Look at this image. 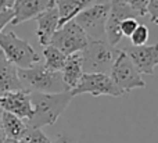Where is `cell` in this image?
<instances>
[{
	"instance_id": "484cf974",
	"label": "cell",
	"mask_w": 158,
	"mask_h": 143,
	"mask_svg": "<svg viewBox=\"0 0 158 143\" xmlns=\"http://www.w3.org/2000/svg\"><path fill=\"white\" fill-rule=\"evenodd\" d=\"M54 143H72V141L65 135V133H60V135L57 136V139H56Z\"/></svg>"
},
{
	"instance_id": "ac0fdd59",
	"label": "cell",
	"mask_w": 158,
	"mask_h": 143,
	"mask_svg": "<svg viewBox=\"0 0 158 143\" xmlns=\"http://www.w3.org/2000/svg\"><path fill=\"white\" fill-rule=\"evenodd\" d=\"M43 56H44V67L50 71H60L63 69L65 60L68 56H65L63 52H60L58 49H56L52 44L44 46L43 50Z\"/></svg>"
},
{
	"instance_id": "5b68a950",
	"label": "cell",
	"mask_w": 158,
	"mask_h": 143,
	"mask_svg": "<svg viewBox=\"0 0 158 143\" xmlns=\"http://www.w3.org/2000/svg\"><path fill=\"white\" fill-rule=\"evenodd\" d=\"M110 14V3L93 4L82 8L74 18L89 39H106V24Z\"/></svg>"
},
{
	"instance_id": "ffe728a7",
	"label": "cell",
	"mask_w": 158,
	"mask_h": 143,
	"mask_svg": "<svg viewBox=\"0 0 158 143\" xmlns=\"http://www.w3.org/2000/svg\"><path fill=\"white\" fill-rule=\"evenodd\" d=\"M148 36H150V31L146 25L139 24V27L135 29V32L131 35V40L133 46H144L148 40Z\"/></svg>"
},
{
	"instance_id": "4fadbf2b",
	"label": "cell",
	"mask_w": 158,
	"mask_h": 143,
	"mask_svg": "<svg viewBox=\"0 0 158 143\" xmlns=\"http://www.w3.org/2000/svg\"><path fill=\"white\" fill-rule=\"evenodd\" d=\"M21 89L25 88L18 77V68L10 63L0 50V96Z\"/></svg>"
},
{
	"instance_id": "8992f818",
	"label": "cell",
	"mask_w": 158,
	"mask_h": 143,
	"mask_svg": "<svg viewBox=\"0 0 158 143\" xmlns=\"http://www.w3.org/2000/svg\"><path fill=\"white\" fill-rule=\"evenodd\" d=\"M87 42H89L87 35L72 19L53 33L49 44L54 46L65 56H71L75 53H81L86 47Z\"/></svg>"
},
{
	"instance_id": "6da1fadb",
	"label": "cell",
	"mask_w": 158,
	"mask_h": 143,
	"mask_svg": "<svg viewBox=\"0 0 158 143\" xmlns=\"http://www.w3.org/2000/svg\"><path fill=\"white\" fill-rule=\"evenodd\" d=\"M74 96L71 92H60V93H40L31 92V103H32L33 114L27 121L31 128H43L46 125H54L58 117L65 111V108L72 102Z\"/></svg>"
},
{
	"instance_id": "7402d4cb",
	"label": "cell",
	"mask_w": 158,
	"mask_h": 143,
	"mask_svg": "<svg viewBox=\"0 0 158 143\" xmlns=\"http://www.w3.org/2000/svg\"><path fill=\"white\" fill-rule=\"evenodd\" d=\"M137 27H139V22L136 18H126L121 22V32H122V35L131 38V35L135 32Z\"/></svg>"
},
{
	"instance_id": "4dcf8cb0",
	"label": "cell",
	"mask_w": 158,
	"mask_h": 143,
	"mask_svg": "<svg viewBox=\"0 0 158 143\" xmlns=\"http://www.w3.org/2000/svg\"><path fill=\"white\" fill-rule=\"evenodd\" d=\"M157 25H158V24H157Z\"/></svg>"
},
{
	"instance_id": "3957f363",
	"label": "cell",
	"mask_w": 158,
	"mask_h": 143,
	"mask_svg": "<svg viewBox=\"0 0 158 143\" xmlns=\"http://www.w3.org/2000/svg\"><path fill=\"white\" fill-rule=\"evenodd\" d=\"M18 77L22 85L29 92L40 93H60L67 92L60 71H50L44 64L36 63L31 68L18 69Z\"/></svg>"
},
{
	"instance_id": "d6986e66",
	"label": "cell",
	"mask_w": 158,
	"mask_h": 143,
	"mask_svg": "<svg viewBox=\"0 0 158 143\" xmlns=\"http://www.w3.org/2000/svg\"><path fill=\"white\" fill-rule=\"evenodd\" d=\"M21 143H52L49 138L43 133L40 128H31L28 127L24 136L19 139Z\"/></svg>"
},
{
	"instance_id": "9c48e42d",
	"label": "cell",
	"mask_w": 158,
	"mask_h": 143,
	"mask_svg": "<svg viewBox=\"0 0 158 143\" xmlns=\"http://www.w3.org/2000/svg\"><path fill=\"white\" fill-rule=\"evenodd\" d=\"M136 13L123 0H110V14L106 24V40L115 46L122 39L121 22L126 18H136Z\"/></svg>"
},
{
	"instance_id": "2e32d148",
	"label": "cell",
	"mask_w": 158,
	"mask_h": 143,
	"mask_svg": "<svg viewBox=\"0 0 158 143\" xmlns=\"http://www.w3.org/2000/svg\"><path fill=\"white\" fill-rule=\"evenodd\" d=\"M28 125L24 120L18 118L17 116L7 111H3L2 116V129L4 132L6 138H11V139H19L24 136L25 131H27Z\"/></svg>"
},
{
	"instance_id": "4316f807",
	"label": "cell",
	"mask_w": 158,
	"mask_h": 143,
	"mask_svg": "<svg viewBox=\"0 0 158 143\" xmlns=\"http://www.w3.org/2000/svg\"><path fill=\"white\" fill-rule=\"evenodd\" d=\"M81 2V4H82V8H86V7H89V6H93L97 0H79Z\"/></svg>"
},
{
	"instance_id": "7c38bea8",
	"label": "cell",
	"mask_w": 158,
	"mask_h": 143,
	"mask_svg": "<svg viewBox=\"0 0 158 143\" xmlns=\"http://www.w3.org/2000/svg\"><path fill=\"white\" fill-rule=\"evenodd\" d=\"M53 6H54V0H15L11 24L18 25L29 19H35L36 15Z\"/></svg>"
},
{
	"instance_id": "f546056e",
	"label": "cell",
	"mask_w": 158,
	"mask_h": 143,
	"mask_svg": "<svg viewBox=\"0 0 158 143\" xmlns=\"http://www.w3.org/2000/svg\"><path fill=\"white\" fill-rule=\"evenodd\" d=\"M2 116H3V108L0 107V128H2Z\"/></svg>"
},
{
	"instance_id": "8fae6325",
	"label": "cell",
	"mask_w": 158,
	"mask_h": 143,
	"mask_svg": "<svg viewBox=\"0 0 158 143\" xmlns=\"http://www.w3.org/2000/svg\"><path fill=\"white\" fill-rule=\"evenodd\" d=\"M0 107L3 108V111L11 113L18 118L28 121L33 114L31 92L28 89H21V90L8 92L3 95L0 96Z\"/></svg>"
},
{
	"instance_id": "83f0119b",
	"label": "cell",
	"mask_w": 158,
	"mask_h": 143,
	"mask_svg": "<svg viewBox=\"0 0 158 143\" xmlns=\"http://www.w3.org/2000/svg\"><path fill=\"white\" fill-rule=\"evenodd\" d=\"M2 143H21L19 141H17V139H11V138H6L4 141H3Z\"/></svg>"
},
{
	"instance_id": "52a82bcc",
	"label": "cell",
	"mask_w": 158,
	"mask_h": 143,
	"mask_svg": "<svg viewBox=\"0 0 158 143\" xmlns=\"http://www.w3.org/2000/svg\"><path fill=\"white\" fill-rule=\"evenodd\" d=\"M90 93L92 96H112V97H121L125 96L122 90L114 83L108 74H83L79 81V83L71 90L72 96Z\"/></svg>"
},
{
	"instance_id": "ba28073f",
	"label": "cell",
	"mask_w": 158,
	"mask_h": 143,
	"mask_svg": "<svg viewBox=\"0 0 158 143\" xmlns=\"http://www.w3.org/2000/svg\"><path fill=\"white\" fill-rule=\"evenodd\" d=\"M110 77L125 95L132 92L133 89L146 88V82L143 81L142 74L136 69V67L129 60V57L125 54L123 50H121L118 58L115 60L114 65L110 71Z\"/></svg>"
},
{
	"instance_id": "7a4b0ae2",
	"label": "cell",
	"mask_w": 158,
	"mask_h": 143,
	"mask_svg": "<svg viewBox=\"0 0 158 143\" xmlns=\"http://www.w3.org/2000/svg\"><path fill=\"white\" fill-rule=\"evenodd\" d=\"M119 53L121 50L106 39H89L86 47L79 53L83 74H108Z\"/></svg>"
},
{
	"instance_id": "44dd1931",
	"label": "cell",
	"mask_w": 158,
	"mask_h": 143,
	"mask_svg": "<svg viewBox=\"0 0 158 143\" xmlns=\"http://www.w3.org/2000/svg\"><path fill=\"white\" fill-rule=\"evenodd\" d=\"M132 10L136 13L137 17H144L147 15V6L148 0H123Z\"/></svg>"
},
{
	"instance_id": "f1b7e54d",
	"label": "cell",
	"mask_w": 158,
	"mask_h": 143,
	"mask_svg": "<svg viewBox=\"0 0 158 143\" xmlns=\"http://www.w3.org/2000/svg\"><path fill=\"white\" fill-rule=\"evenodd\" d=\"M4 139H6V135H4V132H3V129L0 128V143L4 141Z\"/></svg>"
},
{
	"instance_id": "d4e9b609",
	"label": "cell",
	"mask_w": 158,
	"mask_h": 143,
	"mask_svg": "<svg viewBox=\"0 0 158 143\" xmlns=\"http://www.w3.org/2000/svg\"><path fill=\"white\" fill-rule=\"evenodd\" d=\"M15 0H0V11H11Z\"/></svg>"
},
{
	"instance_id": "9a60e30c",
	"label": "cell",
	"mask_w": 158,
	"mask_h": 143,
	"mask_svg": "<svg viewBox=\"0 0 158 143\" xmlns=\"http://www.w3.org/2000/svg\"><path fill=\"white\" fill-rule=\"evenodd\" d=\"M82 75H83V69H82L81 54L75 53V54L68 56L63 69H61V77H63V82L67 90L71 92L78 85Z\"/></svg>"
},
{
	"instance_id": "277c9868",
	"label": "cell",
	"mask_w": 158,
	"mask_h": 143,
	"mask_svg": "<svg viewBox=\"0 0 158 143\" xmlns=\"http://www.w3.org/2000/svg\"><path fill=\"white\" fill-rule=\"evenodd\" d=\"M0 50L6 56V58L18 69L31 68L40 61L36 50L27 40L18 38L13 31L7 33H0Z\"/></svg>"
},
{
	"instance_id": "30bf717a",
	"label": "cell",
	"mask_w": 158,
	"mask_h": 143,
	"mask_svg": "<svg viewBox=\"0 0 158 143\" xmlns=\"http://www.w3.org/2000/svg\"><path fill=\"white\" fill-rule=\"evenodd\" d=\"M123 52L140 74L154 75L158 65V42L150 46H131L123 49Z\"/></svg>"
},
{
	"instance_id": "603a6c76",
	"label": "cell",
	"mask_w": 158,
	"mask_h": 143,
	"mask_svg": "<svg viewBox=\"0 0 158 143\" xmlns=\"http://www.w3.org/2000/svg\"><path fill=\"white\" fill-rule=\"evenodd\" d=\"M147 15H150L154 24H158V0H148Z\"/></svg>"
},
{
	"instance_id": "e0dca14e",
	"label": "cell",
	"mask_w": 158,
	"mask_h": 143,
	"mask_svg": "<svg viewBox=\"0 0 158 143\" xmlns=\"http://www.w3.org/2000/svg\"><path fill=\"white\" fill-rule=\"evenodd\" d=\"M54 6L58 13V28L72 21L82 10L79 0H54Z\"/></svg>"
},
{
	"instance_id": "cb8c5ba5",
	"label": "cell",
	"mask_w": 158,
	"mask_h": 143,
	"mask_svg": "<svg viewBox=\"0 0 158 143\" xmlns=\"http://www.w3.org/2000/svg\"><path fill=\"white\" fill-rule=\"evenodd\" d=\"M13 19V10L11 11H0V33L6 28V25L10 24Z\"/></svg>"
},
{
	"instance_id": "5bb4252c",
	"label": "cell",
	"mask_w": 158,
	"mask_h": 143,
	"mask_svg": "<svg viewBox=\"0 0 158 143\" xmlns=\"http://www.w3.org/2000/svg\"><path fill=\"white\" fill-rule=\"evenodd\" d=\"M35 19L38 22L36 35H38L39 43L42 46H47L50 43V39H52L53 33L58 29V13L56 6L47 8V10H44L39 15H36Z\"/></svg>"
}]
</instances>
